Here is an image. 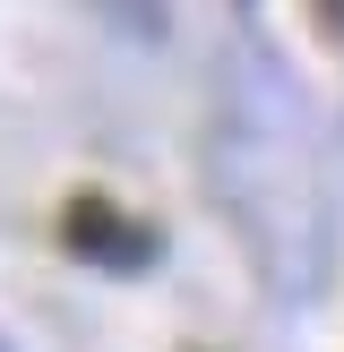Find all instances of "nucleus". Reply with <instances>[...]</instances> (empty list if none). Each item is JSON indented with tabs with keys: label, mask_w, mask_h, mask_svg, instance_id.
<instances>
[{
	"label": "nucleus",
	"mask_w": 344,
	"mask_h": 352,
	"mask_svg": "<svg viewBox=\"0 0 344 352\" xmlns=\"http://www.w3.org/2000/svg\"><path fill=\"white\" fill-rule=\"evenodd\" d=\"M86 9H95V26H112L120 43H164V26H172L164 0H86Z\"/></svg>",
	"instance_id": "nucleus-2"
},
{
	"label": "nucleus",
	"mask_w": 344,
	"mask_h": 352,
	"mask_svg": "<svg viewBox=\"0 0 344 352\" xmlns=\"http://www.w3.org/2000/svg\"><path fill=\"white\" fill-rule=\"evenodd\" d=\"M319 17H327V34L344 43V0H319Z\"/></svg>",
	"instance_id": "nucleus-3"
},
{
	"label": "nucleus",
	"mask_w": 344,
	"mask_h": 352,
	"mask_svg": "<svg viewBox=\"0 0 344 352\" xmlns=\"http://www.w3.org/2000/svg\"><path fill=\"white\" fill-rule=\"evenodd\" d=\"M69 250L103 258V267H147V232L129 215H112L103 198H69Z\"/></svg>",
	"instance_id": "nucleus-1"
}]
</instances>
